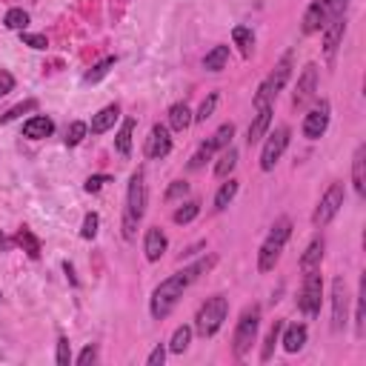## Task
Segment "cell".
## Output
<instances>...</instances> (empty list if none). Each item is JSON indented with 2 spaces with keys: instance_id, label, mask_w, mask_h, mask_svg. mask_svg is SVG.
I'll return each instance as SVG.
<instances>
[{
  "instance_id": "obj_1",
  "label": "cell",
  "mask_w": 366,
  "mask_h": 366,
  "mask_svg": "<svg viewBox=\"0 0 366 366\" xmlns=\"http://www.w3.org/2000/svg\"><path fill=\"white\" fill-rule=\"evenodd\" d=\"M192 286V278L186 274V269L183 272H175L169 274L166 281H161L155 286V292H152V300H149V312L155 321H166L172 315V309L177 307V300L183 298V292H186Z\"/></svg>"
},
{
  "instance_id": "obj_2",
  "label": "cell",
  "mask_w": 366,
  "mask_h": 366,
  "mask_svg": "<svg viewBox=\"0 0 366 366\" xmlns=\"http://www.w3.org/2000/svg\"><path fill=\"white\" fill-rule=\"evenodd\" d=\"M146 200H149V192H146V177H143V172L138 169V172L129 177L126 206H124V221H120V232H124V237H126V240H135V237H138L140 221H143V215H146Z\"/></svg>"
},
{
  "instance_id": "obj_3",
  "label": "cell",
  "mask_w": 366,
  "mask_h": 366,
  "mask_svg": "<svg viewBox=\"0 0 366 366\" xmlns=\"http://www.w3.org/2000/svg\"><path fill=\"white\" fill-rule=\"evenodd\" d=\"M292 237V221L289 218H278L272 224L266 240L261 243V252H258V272H272L278 266L281 255H284V247L286 240Z\"/></svg>"
},
{
  "instance_id": "obj_4",
  "label": "cell",
  "mask_w": 366,
  "mask_h": 366,
  "mask_svg": "<svg viewBox=\"0 0 366 366\" xmlns=\"http://www.w3.org/2000/svg\"><path fill=\"white\" fill-rule=\"evenodd\" d=\"M226 315H229V300L224 295L206 298V303H200V309L195 315V332L200 338H212V335H218V329L224 326Z\"/></svg>"
},
{
  "instance_id": "obj_5",
  "label": "cell",
  "mask_w": 366,
  "mask_h": 366,
  "mask_svg": "<svg viewBox=\"0 0 366 366\" xmlns=\"http://www.w3.org/2000/svg\"><path fill=\"white\" fill-rule=\"evenodd\" d=\"M258 329H261V307H258V303H252V307H247V309L240 312L235 335H232V352H235V358H243L252 349V344L258 341Z\"/></svg>"
},
{
  "instance_id": "obj_6",
  "label": "cell",
  "mask_w": 366,
  "mask_h": 366,
  "mask_svg": "<svg viewBox=\"0 0 366 366\" xmlns=\"http://www.w3.org/2000/svg\"><path fill=\"white\" fill-rule=\"evenodd\" d=\"M289 78H292V54H286L281 64L269 72V78L258 86L255 101H252L255 109H258V106H266V103H274V98H278L281 92H284V86L289 83Z\"/></svg>"
},
{
  "instance_id": "obj_7",
  "label": "cell",
  "mask_w": 366,
  "mask_h": 366,
  "mask_svg": "<svg viewBox=\"0 0 366 366\" xmlns=\"http://www.w3.org/2000/svg\"><path fill=\"white\" fill-rule=\"evenodd\" d=\"M321 300H323V278L321 269H309L303 272V284L298 292V309L307 318H318L321 315Z\"/></svg>"
},
{
  "instance_id": "obj_8",
  "label": "cell",
  "mask_w": 366,
  "mask_h": 366,
  "mask_svg": "<svg viewBox=\"0 0 366 366\" xmlns=\"http://www.w3.org/2000/svg\"><path fill=\"white\" fill-rule=\"evenodd\" d=\"M344 198H346V186L341 180H335V183H329V189L323 192V198L318 200V206H315V212H312V224L318 226V229H323L326 224H332V218L341 212V206H344Z\"/></svg>"
},
{
  "instance_id": "obj_9",
  "label": "cell",
  "mask_w": 366,
  "mask_h": 366,
  "mask_svg": "<svg viewBox=\"0 0 366 366\" xmlns=\"http://www.w3.org/2000/svg\"><path fill=\"white\" fill-rule=\"evenodd\" d=\"M289 140H292V129L289 126H278L272 135H266V143L261 149V169L263 172H272L274 166H278V161L284 158Z\"/></svg>"
},
{
  "instance_id": "obj_10",
  "label": "cell",
  "mask_w": 366,
  "mask_h": 366,
  "mask_svg": "<svg viewBox=\"0 0 366 366\" xmlns=\"http://www.w3.org/2000/svg\"><path fill=\"white\" fill-rule=\"evenodd\" d=\"M329 117H332V106H329L326 98H321V101H318L307 115H303V126H300L303 138H307V140H318V138H323L326 129H329Z\"/></svg>"
},
{
  "instance_id": "obj_11",
  "label": "cell",
  "mask_w": 366,
  "mask_h": 366,
  "mask_svg": "<svg viewBox=\"0 0 366 366\" xmlns=\"http://www.w3.org/2000/svg\"><path fill=\"white\" fill-rule=\"evenodd\" d=\"M332 332H344L346 321H349V289L344 278L332 281Z\"/></svg>"
},
{
  "instance_id": "obj_12",
  "label": "cell",
  "mask_w": 366,
  "mask_h": 366,
  "mask_svg": "<svg viewBox=\"0 0 366 366\" xmlns=\"http://www.w3.org/2000/svg\"><path fill=\"white\" fill-rule=\"evenodd\" d=\"M315 89H318V66L315 64H307L298 78V86L292 92V106L295 109H303L312 98H315Z\"/></svg>"
},
{
  "instance_id": "obj_13",
  "label": "cell",
  "mask_w": 366,
  "mask_h": 366,
  "mask_svg": "<svg viewBox=\"0 0 366 366\" xmlns=\"http://www.w3.org/2000/svg\"><path fill=\"white\" fill-rule=\"evenodd\" d=\"M143 152H146L149 161H163L169 152H172V135H169V129H166L163 124H155V126H152Z\"/></svg>"
},
{
  "instance_id": "obj_14",
  "label": "cell",
  "mask_w": 366,
  "mask_h": 366,
  "mask_svg": "<svg viewBox=\"0 0 366 366\" xmlns=\"http://www.w3.org/2000/svg\"><path fill=\"white\" fill-rule=\"evenodd\" d=\"M344 32H346V15L332 17V20L323 26V52H326V60H329V64H332L335 54H338V49H341Z\"/></svg>"
},
{
  "instance_id": "obj_15",
  "label": "cell",
  "mask_w": 366,
  "mask_h": 366,
  "mask_svg": "<svg viewBox=\"0 0 366 366\" xmlns=\"http://www.w3.org/2000/svg\"><path fill=\"white\" fill-rule=\"evenodd\" d=\"M166 247H169V240L163 235L161 226H152L146 229V237H143V252H146V261L149 263H158L163 255H166Z\"/></svg>"
},
{
  "instance_id": "obj_16",
  "label": "cell",
  "mask_w": 366,
  "mask_h": 366,
  "mask_svg": "<svg viewBox=\"0 0 366 366\" xmlns=\"http://www.w3.org/2000/svg\"><path fill=\"white\" fill-rule=\"evenodd\" d=\"M307 338H309L307 323H289V326L281 329V344H284V349L289 355H295V352H300L303 346H307Z\"/></svg>"
},
{
  "instance_id": "obj_17",
  "label": "cell",
  "mask_w": 366,
  "mask_h": 366,
  "mask_svg": "<svg viewBox=\"0 0 366 366\" xmlns=\"http://www.w3.org/2000/svg\"><path fill=\"white\" fill-rule=\"evenodd\" d=\"M272 112H274V106H272V103L258 106V112H255V117H252V124H249V132H247L249 146H255L258 140H263V138H266L269 124H272Z\"/></svg>"
},
{
  "instance_id": "obj_18",
  "label": "cell",
  "mask_w": 366,
  "mask_h": 366,
  "mask_svg": "<svg viewBox=\"0 0 366 366\" xmlns=\"http://www.w3.org/2000/svg\"><path fill=\"white\" fill-rule=\"evenodd\" d=\"M326 9H323V3L321 0H312L309 3V9L303 12V20H300V32L303 35H315V32H321V29L326 26Z\"/></svg>"
},
{
  "instance_id": "obj_19",
  "label": "cell",
  "mask_w": 366,
  "mask_h": 366,
  "mask_svg": "<svg viewBox=\"0 0 366 366\" xmlns=\"http://www.w3.org/2000/svg\"><path fill=\"white\" fill-rule=\"evenodd\" d=\"M352 186L358 198L366 195V143H358L355 155H352Z\"/></svg>"
},
{
  "instance_id": "obj_20",
  "label": "cell",
  "mask_w": 366,
  "mask_h": 366,
  "mask_svg": "<svg viewBox=\"0 0 366 366\" xmlns=\"http://www.w3.org/2000/svg\"><path fill=\"white\" fill-rule=\"evenodd\" d=\"M117 117H120V106L117 103H109V106H103L95 117H92V124H89V132L92 135H103V132H109L115 124H117Z\"/></svg>"
},
{
  "instance_id": "obj_21",
  "label": "cell",
  "mask_w": 366,
  "mask_h": 366,
  "mask_svg": "<svg viewBox=\"0 0 366 366\" xmlns=\"http://www.w3.org/2000/svg\"><path fill=\"white\" fill-rule=\"evenodd\" d=\"M54 132V124L46 117V115H35V117H29L26 124H23V135L29 138V140H43V138H49Z\"/></svg>"
},
{
  "instance_id": "obj_22",
  "label": "cell",
  "mask_w": 366,
  "mask_h": 366,
  "mask_svg": "<svg viewBox=\"0 0 366 366\" xmlns=\"http://www.w3.org/2000/svg\"><path fill=\"white\" fill-rule=\"evenodd\" d=\"M135 126H138V120H135V117H126L124 124H120L117 135H115V149L120 152V158H129V155H132V135H135Z\"/></svg>"
},
{
  "instance_id": "obj_23",
  "label": "cell",
  "mask_w": 366,
  "mask_h": 366,
  "mask_svg": "<svg viewBox=\"0 0 366 366\" xmlns=\"http://www.w3.org/2000/svg\"><path fill=\"white\" fill-rule=\"evenodd\" d=\"M323 249H326V240H323V237H315L309 247H307V252L300 255V269H303V272L321 269V263H323Z\"/></svg>"
},
{
  "instance_id": "obj_24",
  "label": "cell",
  "mask_w": 366,
  "mask_h": 366,
  "mask_svg": "<svg viewBox=\"0 0 366 366\" xmlns=\"http://www.w3.org/2000/svg\"><path fill=\"white\" fill-rule=\"evenodd\" d=\"M192 124H195V120H192V109L183 103V101L169 106V126H172L175 132H186Z\"/></svg>"
},
{
  "instance_id": "obj_25",
  "label": "cell",
  "mask_w": 366,
  "mask_h": 366,
  "mask_svg": "<svg viewBox=\"0 0 366 366\" xmlns=\"http://www.w3.org/2000/svg\"><path fill=\"white\" fill-rule=\"evenodd\" d=\"M226 64H229V46H224V43L212 46L206 52V57H203V69L206 72H221V69H226Z\"/></svg>"
},
{
  "instance_id": "obj_26",
  "label": "cell",
  "mask_w": 366,
  "mask_h": 366,
  "mask_svg": "<svg viewBox=\"0 0 366 366\" xmlns=\"http://www.w3.org/2000/svg\"><path fill=\"white\" fill-rule=\"evenodd\" d=\"M232 41H235V46L240 49L243 57H252V52H255V32L249 26H235L232 29Z\"/></svg>"
},
{
  "instance_id": "obj_27",
  "label": "cell",
  "mask_w": 366,
  "mask_h": 366,
  "mask_svg": "<svg viewBox=\"0 0 366 366\" xmlns=\"http://www.w3.org/2000/svg\"><path fill=\"white\" fill-rule=\"evenodd\" d=\"M15 243L17 247H23V252L32 258V261H38L41 258V240L32 235V229H26V226H20L17 229V235H15Z\"/></svg>"
},
{
  "instance_id": "obj_28",
  "label": "cell",
  "mask_w": 366,
  "mask_h": 366,
  "mask_svg": "<svg viewBox=\"0 0 366 366\" xmlns=\"http://www.w3.org/2000/svg\"><path fill=\"white\" fill-rule=\"evenodd\" d=\"M192 344V326H177L172 332V341H169V352L172 355H183Z\"/></svg>"
},
{
  "instance_id": "obj_29",
  "label": "cell",
  "mask_w": 366,
  "mask_h": 366,
  "mask_svg": "<svg viewBox=\"0 0 366 366\" xmlns=\"http://www.w3.org/2000/svg\"><path fill=\"white\" fill-rule=\"evenodd\" d=\"M235 166H237V149H235V146L221 149V158H218V163H215V175H218V177H229Z\"/></svg>"
},
{
  "instance_id": "obj_30",
  "label": "cell",
  "mask_w": 366,
  "mask_h": 366,
  "mask_svg": "<svg viewBox=\"0 0 366 366\" xmlns=\"http://www.w3.org/2000/svg\"><path fill=\"white\" fill-rule=\"evenodd\" d=\"M366 332V281H360V289H358V307H355V335L363 338Z\"/></svg>"
},
{
  "instance_id": "obj_31",
  "label": "cell",
  "mask_w": 366,
  "mask_h": 366,
  "mask_svg": "<svg viewBox=\"0 0 366 366\" xmlns=\"http://www.w3.org/2000/svg\"><path fill=\"white\" fill-rule=\"evenodd\" d=\"M281 329H284V321H274V323H272V329H269V335H266V344H263V349H261V360H263V363L272 360L274 346L281 344Z\"/></svg>"
},
{
  "instance_id": "obj_32",
  "label": "cell",
  "mask_w": 366,
  "mask_h": 366,
  "mask_svg": "<svg viewBox=\"0 0 366 366\" xmlns=\"http://www.w3.org/2000/svg\"><path fill=\"white\" fill-rule=\"evenodd\" d=\"M235 195H237V180L229 177L226 183H221V189H218V195H215V212H224V209L235 200Z\"/></svg>"
},
{
  "instance_id": "obj_33",
  "label": "cell",
  "mask_w": 366,
  "mask_h": 366,
  "mask_svg": "<svg viewBox=\"0 0 366 366\" xmlns=\"http://www.w3.org/2000/svg\"><path fill=\"white\" fill-rule=\"evenodd\" d=\"M198 215H200V203H198V200H189V203H183V206L175 209L172 221H175L177 226H183V224H192Z\"/></svg>"
},
{
  "instance_id": "obj_34",
  "label": "cell",
  "mask_w": 366,
  "mask_h": 366,
  "mask_svg": "<svg viewBox=\"0 0 366 366\" xmlns=\"http://www.w3.org/2000/svg\"><path fill=\"white\" fill-rule=\"evenodd\" d=\"M115 64H117V57H103L101 64H95V66H92V69L83 75V80H86V83H98V80H103V78L112 72Z\"/></svg>"
},
{
  "instance_id": "obj_35",
  "label": "cell",
  "mask_w": 366,
  "mask_h": 366,
  "mask_svg": "<svg viewBox=\"0 0 366 366\" xmlns=\"http://www.w3.org/2000/svg\"><path fill=\"white\" fill-rule=\"evenodd\" d=\"M212 155H215V146H212L209 140H203V143H200V149H198L195 155L189 158V169H192V172L203 169V166H206V163L212 161Z\"/></svg>"
},
{
  "instance_id": "obj_36",
  "label": "cell",
  "mask_w": 366,
  "mask_h": 366,
  "mask_svg": "<svg viewBox=\"0 0 366 366\" xmlns=\"http://www.w3.org/2000/svg\"><path fill=\"white\" fill-rule=\"evenodd\" d=\"M232 138H235V124H224L215 135L209 138V143L215 146V152H221V149H226V146H232Z\"/></svg>"
},
{
  "instance_id": "obj_37",
  "label": "cell",
  "mask_w": 366,
  "mask_h": 366,
  "mask_svg": "<svg viewBox=\"0 0 366 366\" xmlns=\"http://www.w3.org/2000/svg\"><path fill=\"white\" fill-rule=\"evenodd\" d=\"M35 109H38V101H35V98H29V101L12 106L3 117H0V124H12V120H17V117H23V115H29V112H35Z\"/></svg>"
},
{
  "instance_id": "obj_38",
  "label": "cell",
  "mask_w": 366,
  "mask_h": 366,
  "mask_svg": "<svg viewBox=\"0 0 366 366\" xmlns=\"http://www.w3.org/2000/svg\"><path fill=\"white\" fill-rule=\"evenodd\" d=\"M3 23H6V29H12V32H23V29L29 26V12H23V9H9L6 17H3Z\"/></svg>"
},
{
  "instance_id": "obj_39",
  "label": "cell",
  "mask_w": 366,
  "mask_h": 366,
  "mask_svg": "<svg viewBox=\"0 0 366 366\" xmlns=\"http://www.w3.org/2000/svg\"><path fill=\"white\" fill-rule=\"evenodd\" d=\"M215 106H218V92H209V98L200 103V109L192 115V120H198V124H206V120L215 115Z\"/></svg>"
},
{
  "instance_id": "obj_40",
  "label": "cell",
  "mask_w": 366,
  "mask_h": 366,
  "mask_svg": "<svg viewBox=\"0 0 366 366\" xmlns=\"http://www.w3.org/2000/svg\"><path fill=\"white\" fill-rule=\"evenodd\" d=\"M89 135V126L83 124V120H72V124H69V129H66V146H78L83 138Z\"/></svg>"
},
{
  "instance_id": "obj_41",
  "label": "cell",
  "mask_w": 366,
  "mask_h": 366,
  "mask_svg": "<svg viewBox=\"0 0 366 366\" xmlns=\"http://www.w3.org/2000/svg\"><path fill=\"white\" fill-rule=\"evenodd\" d=\"M54 360H57V366H69V363H72V344H69L66 335H60V338H57Z\"/></svg>"
},
{
  "instance_id": "obj_42",
  "label": "cell",
  "mask_w": 366,
  "mask_h": 366,
  "mask_svg": "<svg viewBox=\"0 0 366 366\" xmlns=\"http://www.w3.org/2000/svg\"><path fill=\"white\" fill-rule=\"evenodd\" d=\"M98 226H101V218L95 215V212H89V215L83 218V226H80V237L83 240H92L98 235Z\"/></svg>"
},
{
  "instance_id": "obj_43",
  "label": "cell",
  "mask_w": 366,
  "mask_h": 366,
  "mask_svg": "<svg viewBox=\"0 0 366 366\" xmlns=\"http://www.w3.org/2000/svg\"><path fill=\"white\" fill-rule=\"evenodd\" d=\"M323 3V9H326V17L332 20V17H341V15H346V6H349V0H321ZM326 20V23H329Z\"/></svg>"
},
{
  "instance_id": "obj_44",
  "label": "cell",
  "mask_w": 366,
  "mask_h": 366,
  "mask_svg": "<svg viewBox=\"0 0 366 366\" xmlns=\"http://www.w3.org/2000/svg\"><path fill=\"white\" fill-rule=\"evenodd\" d=\"M186 195H189V183H186V180H175L172 186L166 189L163 198H166V200H175V198H186Z\"/></svg>"
},
{
  "instance_id": "obj_45",
  "label": "cell",
  "mask_w": 366,
  "mask_h": 366,
  "mask_svg": "<svg viewBox=\"0 0 366 366\" xmlns=\"http://www.w3.org/2000/svg\"><path fill=\"white\" fill-rule=\"evenodd\" d=\"M20 41H23L26 46H32V49H38V52L49 49V41H46V35H29V32H20Z\"/></svg>"
},
{
  "instance_id": "obj_46",
  "label": "cell",
  "mask_w": 366,
  "mask_h": 366,
  "mask_svg": "<svg viewBox=\"0 0 366 366\" xmlns=\"http://www.w3.org/2000/svg\"><path fill=\"white\" fill-rule=\"evenodd\" d=\"M106 183H112L109 175H92V177L86 180V186H83V189H86V192H101V189L106 186Z\"/></svg>"
},
{
  "instance_id": "obj_47",
  "label": "cell",
  "mask_w": 366,
  "mask_h": 366,
  "mask_svg": "<svg viewBox=\"0 0 366 366\" xmlns=\"http://www.w3.org/2000/svg\"><path fill=\"white\" fill-rule=\"evenodd\" d=\"M95 360H98V346H95V344H89V346L75 358L78 366H89V363H95Z\"/></svg>"
},
{
  "instance_id": "obj_48",
  "label": "cell",
  "mask_w": 366,
  "mask_h": 366,
  "mask_svg": "<svg viewBox=\"0 0 366 366\" xmlns=\"http://www.w3.org/2000/svg\"><path fill=\"white\" fill-rule=\"evenodd\" d=\"M163 360H166V346H163V344H158L155 349L149 352V358H146V366H163Z\"/></svg>"
},
{
  "instance_id": "obj_49",
  "label": "cell",
  "mask_w": 366,
  "mask_h": 366,
  "mask_svg": "<svg viewBox=\"0 0 366 366\" xmlns=\"http://www.w3.org/2000/svg\"><path fill=\"white\" fill-rule=\"evenodd\" d=\"M15 89V75L6 72V69H0V98L9 95V92Z\"/></svg>"
},
{
  "instance_id": "obj_50",
  "label": "cell",
  "mask_w": 366,
  "mask_h": 366,
  "mask_svg": "<svg viewBox=\"0 0 366 366\" xmlns=\"http://www.w3.org/2000/svg\"><path fill=\"white\" fill-rule=\"evenodd\" d=\"M12 247V243H9V237H3V235H0V249H9Z\"/></svg>"
}]
</instances>
